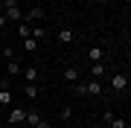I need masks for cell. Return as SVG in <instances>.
<instances>
[{
  "mask_svg": "<svg viewBox=\"0 0 131 128\" xmlns=\"http://www.w3.org/2000/svg\"><path fill=\"white\" fill-rule=\"evenodd\" d=\"M73 93L76 96H102V82L99 79H88V82H73Z\"/></svg>",
  "mask_w": 131,
  "mask_h": 128,
  "instance_id": "1",
  "label": "cell"
},
{
  "mask_svg": "<svg viewBox=\"0 0 131 128\" xmlns=\"http://www.w3.org/2000/svg\"><path fill=\"white\" fill-rule=\"evenodd\" d=\"M47 15H44L41 6H32L29 12H24V24H38V20H44Z\"/></svg>",
  "mask_w": 131,
  "mask_h": 128,
  "instance_id": "2",
  "label": "cell"
},
{
  "mask_svg": "<svg viewBox=\"0 0 131 128\" xmlns=\"http://www.w3.org/2000/svg\"><path fill=\"white\" fill-rule=\"evenodd\" d=\"M111 87L117 90V93L128 90V76H125V73H114V76H111Z\"/></svg>",
  "mask_w": 131,
  "mask_h": 128,
  "instance_id": "3",
  "label": "cell"
},
{
  "mask_svg": "<svg viewBox=\"0 0 131 128\" xmlns=\"http://www.w3.org/2000/svg\"><path fill=\"white\" fill-rule=\"evenodd\" d=\"M26 122V108H12L9 111V125H24Z\"/></svg>",
  "mask_w": 131,
  "mask_h": 128,
  "instance_id": "4",
  "label": "cell"
},
{
  "mask_svg": "<svg viewBox=\"0 0 131 128\" xmlns=\"http://www.w3.org/2000/svg\"><path fill=\"white\" fill-rule=\"evenodd\" d=\"M3 18H6V20H18V24H20V20H24V9H20V6H12V9L3 12Z\"/></svg>",
  "mask_w": 131,
  "mask_h": 128,
  "instance_id": "5",
  "label": "cell"
},
{
  "mask_svg": "<svg viewBox=\"0 0 131 128\" xmlns=\"http://www.w3.org/2000/svg\"><path fill=\"white\" fill-rule=\"evenodd\" d=\"M20 76L26 79V85H32V82H38V67H24Z\"/></svg>",
  "mask_w": 131,
  "mask_h": 128,
  "instance_id": "6",
  "label": "cell"
},
{
  "mask_svg": "<svg viewBox=\"0 0 131 128\" xmlns=\"http://www.w3.org/2000/svg\"><path fill=\"white\" fill-rule=\"evenodd\" d=\"M61 76H64V82H79V67H64V73H61Z\"/></svg>",
  "mask_w": 131,
  "mask_h": 128,
  "instance_id": "7",
  "label": "cell"
},
{
  "mask_svg": "<svg viewBox=\"0 0 131 128\" xmlns=\"http://www.w3.org/2000/svg\"><path fill=\"white\" fill-rule=\"evenodd\" d=\"M88 58H90L93 64L102 61V58H105V50H102V47H90V50H88Z\"/></svg>",
  "mask_w": 131,
  "mask_h": 128,
  "instance_id": "8",
  "label": "cell"
},
{
  "mask_svg": "<svg viewBox=\"0 0 131 128\" xmlns=\"http://www.w3.org/2000/svg\"><path fill=\"white\" fill-rule=\"evenodd\" d=\"M6 67H9V76H20V70H24V64H20L18 58H9V64H6Z\"/></svg>",
  "mask_w": 131,
  "mask_h": 128,
  "instance_id": "9",
  "label": "cell"
},
{
  "mask_svg": "<svg viewBox=\"0 0 131 128\" xmlns=\"http://www.w3.org/2000/svg\"><path fill=\"white\" fill-rule=\"evenodd\" d=\"M3 90H0V105H12V90H9V85H0Z\"/></svg>",
  "mask_w": 131,
  "mask_h": 128,
  "instance_id": "10",
  "label": "cell"
},
{
  "mask_svg": "<svg viewBox=\"0 0 131 128\" xmlns=\"http://www.w3.org/2000/svg\"><path fill=\"white\" fill-rule=\"evenodd\" d=\"M44 35H47V29H44V26H29V38H35V41H41Z\"/></svg>",
  "mask_w": 131,
  "mask_h": 128,
  "instance_id": "11",
  "label": "cell"
},
{
  "mask_svg": "<svg viewBox=\"0 0 131 128\" xmlns=\"http://www.w3.org/2000/svg\"><path fill=\"white\" fill-rule=\"evenodd\" d=\"M102 73H105V64L102 61H96L93 67H90V79H102Z\"/></svg>",
  "mask_w": 131,
  "mask_h": 128,
  "instance_id": "12",
  "label": "cell"
},
{
  "mask_svg": "<svg viewBox=\"0 0 131 128\" xmlns=\"http://www.w3.org/2000/svg\"><path fill=\"white\" fill-rule=\"evenodd\" d=\"M73 38H76V35H73V29H61V32H58V41H61V44H70Z\"/></svg>",
  "mask_w": 131,
  "mask_h": 128,
  "instance_id": "13",
  "label": "cell"
},
{
  "mask_svg": "<svg viewBox=\"0 0 131 128\" xmlns=\"http://www.w3.org/2000/svg\"><path fill=\"white\" fill-rule=\"evenodd\" d=\"M41 122V114L38 111H26V125H38Z\"/></svg>",
  "mask_w": 131,
  "mask_h": 128,
  "instance_id": "14",
  "label": "cell"
},
{
  "mask_svg": "<svg viewBox=\"0 0 131 128\" xmlns=\"http://www.w3.org/2000/svg\"><path fill=\"white\" fill-rule=\"evenodd\" d=\"M24 50H26V52H35V50H38V41H35V38H24Z\"/></svg>",
  "mask_w": 131,
  "mask_h": 128,
  "instance_id": "15",
  "label": "cell"
},
{
  "mask_svg": "<svg viewBox=\"0 0 131 128\" xmlns=\"http://www.w3.org/2000/svg\"><path fill=\"white\" fill-rule=\"evenodd\" d=\"M18 35H20V41H24V38H29V24H24V20H20V26H18Z\"/></svg>",
  "mask_w": 131,
  "mask_h": 128,
  "instance_id": "16",
  "label": "cell"
},
{
  "mask_svg": "<svg viewBox=\"0 0 131 128\" xmlns=\"http://www.w3.org/2000/svg\"><path fill=\"white\" fill-rule=\"evenodd\" d=\"M24 93L29 96V99H35V96H38V87H35V82H32V85H26V87H24Z\"/></svg>",
  "mask_w": 131,
  "mask_h": 128,
  "instance_id": "17",
  "label": "cell"
},
{
  "mask_svg": "<svg viewBox=\"0 0 131 128\" xmlns=\"http://www.w3.org/2000/svg\"><path fill=\"white\" fill-rule=\"evenodd\" d=\"M58 117L64 119V122H67V119H73V108H61V111H58Z\"/></svg>",
  "mask_w": 131,
  "mask_h": 128,
  "instance_id": "18",
  "label": "cell"
},
{
  "mask_svg": "<svg viewBox=\"0 0 131 128\" xmlns=\"http://www.w3.org/2000/svg\"><path fill=\"white\" fill-rule=\"evenodd\" d=\"M111 128H128V122L119 119V117H114V119H111Z\"/></svg>",
  "mask_w": 131,
  "mask_h": 128,
  "instance_id": "19",
  "label": "cell"
},
{
  "mask_svg": "<svg viewBox=\"0 0 131 128\" xmlns=\"http://www.w3.org/2000/svg\"><path fill=\"white\" fill-rule=\"evenodd\" d=\"M0 52H3L6 58H15V47H3V50H0Z\"/></svg>",
  "mask_w": 131,
  "mask_h": 128,
  "instance_id": "20",
  "label": "cell"
},
{
  "mask_svg": "<svg viewBox=\"0 0 131 128\" xmlns=\"http://www.w3.org/2000/svg\"><path fill=\"white\" fill-rule=\"evenodd\" d=\"M12 6H18V0H3V12H6V9H12Z\"/></svg>",
  "mask_w": 131,
  "mask_h": 128,
  "instance_id": "21",
  "label": "cell"
},
{
  "mask_svg": "<svg viewBox=\"0 0 131 128\" xmlns=\"http://www.w3.org/2000/svg\"><path fill=\"white\" fill-rule=\"evenodd\" d=\"M35 128H50V122H47V119H44V117H41V122H38Z\"/></svg>",
  "mask_w": 131,
  "mask_h": 128,
  "instance_id": "22",
  "label": "cell"
},
{
  "mask_svg": "<svg viewBox=\"0 0 131 128\" xmlns=\"http://www.w3.org/2000/svg\"><path fill=\"white\" fill-rule=\"evenodd\" d=\"M0 26H6V18H3V15H0Z\"/></svg>",
  "mask_w": 131,
  "mask_h": 128,
  "instance_id": "23",
  "label": "cell"
},
{
  "mask_svg": "<svg viewBox=\"0 0 131 128\" xmlns=\"http://www.w3.org/2000/svg\"><path fill=\"white\" fill-rule=\"evenodd\" d=\"M0 15H3V0H0Z\"/></svg>",
  "mask_w": 131,
  "mask_h": 128,
  "instance_id": "24",
  "label": "cell"
},
{
  "mask_svg": "<svg viewBox=\"0 0 131 128\" xmlns=\"http://www.w3.org/2000/svg\"><path fill=\"white\" fill-rule=\"evenodd\" d=\"M52 3H61V0H52Z\"/></svg>",
  "mask_w": 131,
  "mask_h": 128,
  "instance_id": "25",
  "label": "cell"
},
{
  "mask_svg": "<svg viewBox=\"0 0 131 128\" xmlns=\"http://www.w3.org/2000/svg\"><path fill=\"white\" fill-rule=\"evenodd\" d=\"M26 128H35V125H26Z\"/></svg>",
  "mask_w": 131,
  "mask_h": 128,
  "instance_id": "26",
  "label": "cell"
},
{
  "mask_svg": "<svg viewBox=\"0 0 131 128\" xmlns=\"http://www.w3.org/2000/svg\"><path fill=\"white\" fill-rule=\"evenodd\" d=\"M84 128H90V125H84Z\"/></svg>",
  "mask_w": 131,
  "mask_h": 128,
  "instance_id": "27",
  "label": "cell"
}]
</instances>
